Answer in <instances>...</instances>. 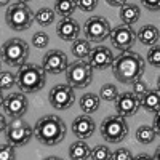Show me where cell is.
Wrapping results in <instances>:
<instances>
[{"label": "cell", "mask_w": 160, "mask_h": 160, "mask_svg": "<svg viewBox=\"0 0 160 160\" xmlns=\"http://www.w3.org/2000/svg\"><path fill=\"white\" fill-rule=\"evenodd\" d=\"M111 68H112L114 77L120 83L131 85L142 77L146 62L139 53L128 50V51H122L120 55L114 58V62Z\"/></svg>", "instance_id": "cell-1"}, {"label": "cell", "mask_w": 160, "mask_h": 160, "mask_svg": "<svg viewBox=\"0 0 160 160\" xmlns=\"http://www.w3.org/2000/svg\"><path fill=\"white\" fill-rule=\"evenodd\" d=\"M66 123L58 115H43L34 127V136L45 146H56L66 138Z\"/></svg>", "instance_id": "cell-2"}, {"label": "cell", "mask_w": 160, "mask_h": 160, "mask_svg": "<svg viewBox=\"0 0 160 160\" xmlns=\"http://www.w3.org/2000/svg\"><path fill=\"white\" fill-rule=\"evenodd\" d=\"M47 83V72L42 66L26 62L16 72V87L21 93H37Z\"/></svg>", "instance_id": "cell-3"}, {"label": "cell", "mask_w": 160, "mask_h": 160, "mask_svg": "<svg viewBox=\"0 0 160 160\" xmlns=\"http://www.w3.org/2000/svg\"><path fill=\"white\" fill-rule=\"evenodd\" d=\"M7 26L13 31H26L31 29L32 22L35 21V15L28 5V2H16L11 3L5 13Z\"/></svg>", "instance_id": "cell-4"}, {"label": "cell", "mask_w": 160, "mask_h": 160, "mask_svg": "<svg viewBox=\"0 0 160 160\" xmlns=\"http://www.w3.org/2000/svg\"><path fill=\"white\" fill-rule=\"evenodd\" d=\"M101 131V136L104 138L106 142H111V144H118L122 142L127 135H128V123L125 117L122 115H108L99 127Z\"/></svg>", "instance_id": "cell-5"}, {"label": "cell", "mask_w": 160, "mask_h": 160, "mask_svg": "<svg viewBox=\"0 0 160 160\" xmlns=\"http://www.w3.org/2000/svg\"><path fill=\"white\" fill-rule=\"evenodd\" d=\"M29 56V45L22 38H8L2 45V61L8 66H21L26 64Z\"/></svg>", "instance_id": "cell-6"}, {"label": "cell", "mask_w": 160, "mask_h": 160, "mask_svg": "<svg viewBox=\"0 0 160 160\" xmlns=\"http://www.w3.org/2000/svg\"><path fill=\"white\" fill-rule=\"evenodd\" d=\"M66 80L72 88H87L93 82V68L83 59L69 62L66 69Z\"/></svg>", "instance_id": "cell-7"}, {"label": "cell", "mask_w": 160, "mask_h": 160, "mask_svg": "<svg viewBox=\"0 0 160 160\" xmlns=\"http://www.w3.org/2000/svg\"><path fill=\"white\" fill-rule=\"evenodd\" d=\"M32 136H34V128L29 123L22 122L21 118H13V122L8 123V128L5 131L7 142L13 144L15 148L26 146Z\"/></svg>", "instance_id": "cell-8"}, {"label": "cell", "mask_w": 160, "mask_h": 160, "mask_svg": "<svg viewBox=\"0 0 160 160\" xmlns=\"http://www.w3.org/2000/svg\"><path fill=\"white\" fill-rule=\"evenodd\" d=\"M111 24L102 16H91L83 24V34L88 42H104L108 37H111Z\"/></svg>", "instance_id": "cell-9"}, {"label": "cell", "mask_w": 160, "mask_h": 160, "mask_svg": "<svg viewBox=\"0 0 160 160\" xmlns=\"http://www.w3.org/2000/svg\"><path fill=\"white\" fill-rule=\"evenodd\" d=\"M48 101L55 109L58 111H66L75 102V95L74 88L66 83V85H56L53 87L48 93Z\"/></svg>", "instance_id": "cell-10"}, {"label": "cell", "mask_w": 160, "mask_h": 160, "mask_svg": "<svg viewBox=\"0 0 160 160\" xmlns=\"http://www.w3.org/2000/svg\"><path fill=\"white\" fill-rule=\"evenodd\" d=\"M2 112L10 118H21L28 112V98L24 93H10L2 98Z\"/></svg>", "instance_id": "cell-11"}, {"label": "cell", "mask_w": 160, "mask_h": 160, "mask_svg": "<svg viewBox=\"0 0 160 160\" xmlns=\"http://www.w3.org/2000/svg\"><path fill=\"white\" fill-rule=\"evenodd\" d=\"M111 42L112 47L118 51H128L136 43V32L131 29V26H123L120 24L112 29L111 32Z\"/></svg>", "instance_id": "cell-12"}, {"label": "cell", "mask_w": 160, "mask_h": 160, "mask_svg": "<svg viewBox=\"0 0 160 160\" xmlns=\"http://www.w3.org/2000/svg\"><path fill=\"white\" fill-rule=\"evenodd\" d=\"M68 55L61 50H50L48 53L43 55L42 59V68L45 69L47 74H53V75H58L61 72H64L68 69Z\"/></svg>", "instance_id": "cell-13"}, {"label": "cell", "mask_w": 160, "mask_h": 160, "mask_svg": "<svg viewBox=\"0 0 160 160\" xmlns=\"http://www.w3.org/2000/svg\"><path fill=\"white\" fill-rule=\"evenodd\" d=\"M114 55L111 48L108 47H102V45H98L95 48H91V53L88 56V64L91 66L93 69H98V71H104L112 66L114 62Z\"/></svg>", "instance_id": "cell-14"}, {"label": "cell", "mask_w": 160, "mask_h": 160, "mask_svg": "<svg viewBox=\"0 0 160 160\" xmlns=\"http://www.w3.org/2000/svg\"><path fill=\"white\" fill-rule=\"evenodd\" d=\"M139 106V98L135 96L131 91H125L120 93V95L115 98V111L118 115L122 117H131L138 112Z\"/></svg>", "instance_id": "cell-15"}, {"label": "cell", "mask_w": 160, "mask_h": 160, "mask_svg": "<svg viewBox=\"0 0 160 160\" xmlns=\"http://www.w3.org/2000/svg\"><path fill=\"white\" fill-rule=\"evenodd\" d=\"M56 35L66 42H75L80 35V24L74 18H62L56 24Z\"/></svg>", "instance_id": "cell-16"}, {"label": "cell", "mask_w": 160, "mask_h": 160, "mask_svg": "<svg viewBox=\"0 0 160 160\" xmlns=\"http://www.w3.org/2000/svg\"><path fill=\"white\" fill-rule=\"evenodd\" d=\"M96 130V125H95V120H93L88 114L87 115H78L74 118L72 122V133L78 138V139H87V138H91L93 133Z\"/></svg>", "instance_id": "cell-17"}, {"label": "cell", "mask_w": 160, "mask_h": 160, "mask_svg": "<svg viewBox=\"0 0 160 160\" xmlns=\"http://www.w3.org/2000/svg\"><path fill=\"white\" fill-rule=\"evenodd\" d=\"M139 106L148 112H152V114L157 112L158 108H160V91H158V88L146 91L139 98Z\"/></svg>", "instance_id": "cell-18"}, {"label": "cell", "mask_w": 160, "mask_h": 160, "mask_svg": "<svg viewBox=\"0 0 160 160\" xmlns=\"http://www.w3.org/2000/svg\"><path fill=\"white\" fill-rule=\"evenodd\" d=\"M158 38H160V32L152 24L142 26L136 34V40L141 42L142 45H155V43H158Z\"/></svg>", "instance_id": "cell-19"}, {"label": "cell", "mask_w": 160, "mask_h": 160, "mask_svg": "<svg viewBox=\"0 0 160 160\" xmlns=\"http://www.w3.org/2000/svg\"><path fill=\"white\" fill-rule=\"evenodd\" d=\"M141 16V10L135 3H125L120 8V19H122L123 26H133Z\"/></svg>", "instance_id": "cell-20"}, {"label": "cell", "mask_w": 160, "mask_h": 160, "mask_svg": "<svg viewBox=\"0 0 160 160\" xmlns=\"http://www.w3.org/2000/svg\"><path fill=\"white\" fill-rule=\"evenodd\" d=\"M90 157H91V149L83 139H78V141H75L69 146V158L85 160V158H90Z\"/></svg>", "instance_id": "cell-21"}, {"label": "cell", "mask_w": 160, "mask_h": 160, "mask_svg": "<svg viewBox=\"0 0 160 160\" xmlns=\"http://www.w3.org/2000/svg\"><path fill=\"white\" fill-rule=\"evenodd\" d=\"M71 53L77 59H85L91 53V45L87 38H77L71 47Z\"/></svg>", "instance_id": "cell-22"}, {"label": "cell", "mask_w": 160, "mask_h": 160, "mask_svg": "<svg viewBox=\"0 0 160 160\" xmlns=\"http://www.w3.org/2000/svg\"><path fill=\"white\" fill-rule=\"evenodd\" d=\"M80 108L85 114H93L96 112L99 108V96L95 93H85V95L80 98Z\"/></svg>", "instance_id": "cell-23"}, {"label": "cell", "mask_w": 160, "mask_h": 160, "mask_svg": "<svg viewBox=\"0 0 160 160\" xmlns=\"http://www.w3.org/2000/svg\"><path fill=\"white\" fill-rule=\"evenodd\" d=\"M157 136H158L157 131L152 127H148V125H142L136 130V139L141 144H151V142L155 141Z\"/></svg>", "instance_id": "cell-24"}, {"label": "cell", "mask_w": 160, "mask_h": 160, "mask_svg": "<svg viewBox=\"0 0 160 160\" xmlns=\"http://www.w3.org/2000/svg\"><path fill=\"white\" fill-rule=\"evenodd\" d=\"M77 8V2L74 0H64V2H56L55 3V13L62 18H71L74 10Z\"/></svg>", "instance_id": "cell-25"}, {"label": "cell", "mask_w": 160, "mask_h": 160, "mask_svg": "<svg viewBox=\"0 0 160 160\" xmlns=\"http://www.w3.org/2000/svg\"><path fill=\"white\" fill-rule=\"evenodd\" d=\"M55 15L56 13L53 11L51 8H40L37 13H35V21L38 26H42V28H48L50 24H53V21H55Z\"/></svg>", "instance_id": "cell-26"}, {"label": "cell", "mask_w": 160, "mask_h": 160, "mask_svg": "<svg viewBox=\"0 0 160 160\" xmlns=\"http://www.w3.org/2000/svg\"><path fill=\"white\" fill-rule=\"evenodd\" d=\"M117 96H118V90L112 83H106L99 90V98L104 99V101H115Z\"/></svg>", "instance_id": "cell-27"}, {"label": "cell", "mask_w": 160, "mask_h": 160, "mask_svg": "<svg viewBox=\"0 0 160 160\" xmlns=\"http://www.w3.org/2000/svg\"><path fill=\"white\" fill-rule=\"evenodd\" d=\"M90 158H95V160H108V158H112V152L111 149L108 148V146H104V144H99L96 146L95 149L91 151V157Z\"/></svg>", "instance_id": "cell-28"}, {"label": "cell", "mask_w": 160, "mask_h": 160, "mask_svg": "<svg viewBox=\"0 0 160 160\" xmlns=\"http://www.w3.org/2000/svg\"><path fill=\"white\" fill-rule=\"evenodd\" d=\"M15 83H16V75L10 71H2V74H0V88H2V91L10 90Z\"/></svg>", "instance_id": "cell-29"}, {"label": "cell", "mask_w": 160, "mask_h": 160, "mask_svg": "<svg viewBox=\"0 0 160 160\" xmlns=\"http://www.w3.org/2000/svg\"><path fill=\"white\" fill-rule=\"evenodd\" d=\"M31 42H32V45H34L35 48H45V47L48 45V42H50V37H48L47 32L38 31V32H35V34L32 35Z\"/></svg>", "instance_id": "cell-30"}, {"label": "cell", "mask_w": 160, "mask_h": 160, "mask_svg": "<svg viewBox=\"0 0 160 160\" xmlns=\"http://www.w3.org/2000/svg\"><path fill=\"white\" fill-rule=\"evenodd\" d=\"M148 62L154 68H160V47L158 43L152 45V48L148 51Z\"/></svg>", "instance_id": "cell-31"}, {"label": "cell", "mask_w": 160, "mask_h": 160, "mask_svg": "<svg viewBox=\"0 0 160 160\" xmlns=\"http://www.w3.org/2000/svg\"><path fill=\"white\" fill-rule=\"evenodd\" d=\"M0 158L2 160H13L16 158V151H15V146L10 144V142H5L0 149Z\"/></svg>", "instance_id": "cell-32"}, {"label": "cell", "mask_w": 160, "mask_h": 160, "mask_svg": "<svg viewBox=\"0 0 160 160\" xmlns=\"http://www.w3.org/2000/svg\"><path fill=\"white\" fill-rule=\"evenodd\" d=\"M131 90H133V95L141 98L144 93L148 91V83H146L142 78H139V80H136L135 83H131Z\"/></svg>", "instance_id": "cell-33"}, {"label": "cell", "mask_w": 160, "mask_h": 160, "mask_svg": "<svg viewBox=\"0 0 160 160\" xmlns=\"http://www.w3.org/2000/svg\"><path fill=\"white\" fill-rule=\"evenodd\" d=\"M98 0H78L77 2V8H80L82 11H93L98 7Z\"/></svg>", "instance_id": "cell-34"}, {"label": "cell", "mask_w": 160, "mask_h": 160, "mask_svg": "<svg viewBox=\"0 0 160 160\" xmlns=\"http://www.w3.org/2000/svg\"><path fill=\"white\" fill-rule=\"evenodd\" d=\"M112 158H115V160H130V158H133V155H131L130 149L118 148L115 152H112Z\"/></svg>", "instance_id": "cell-35"}, {"label": "cell", "mask_w": 160, "mask_h": 160, "mask_svg": "<svg viewBox=\"0 0 160 160\" xmlns=\"http://www.w3.org/2000/svg\"><path fill=\"white\" fill-rule=\"evenodd\" d=\"M141 3L148 10H151V11H158L160 10V2L158 0H141Z\"/></svg>", "instance_id": "cell-36"}, {"label": "cell", "mask_w": 160, "mask_h": 160, "mask_svg": "<svg viewBox=\"0 0 160 160\" xmlns=\"http://www.w3.org/2000/svg\"><path fill=\"white\" fill-rule=\"evenodd\" d=\"M7 128H8V122H7V115L2 112L0 114V131L2 133H5L7 131Z\"/></svg>", "instance_id": "cell-37"}, {"label": "cell", "mask_w": 160, "mask_h": 160, "mask_svg": "<svg viewBox=\"0 0 160 160\" xmlns=\"http://www.w3.org/2000/svg\"><path fill=\"white\" fill-rule=\"evenodd\" d=\"M106 3H109L111 7H118V8H122L127 2H125V0H118V2H117V0H108Z\"/></svg>", "instance_id": "cell-38"}, {"label": "cell", "mask_w": 160, "mask_h": 160, "mask_svg": "<svg viewBox=\"0 0 160 160\" xmlns=\"http://www.w3.org/2000/svg\"><path fill=\"white\" fill-rule=\"evenodd\" d=\"M152 128L157 131V135H158V111L154 112V118H152Z\"/></svg>", "instance_id": "cell-39"}, {"label": "cell", "mask_w": 160, "mask_h": 160, "mask_svg": "<svg viewBox=\"0 0 160 160\" xmlns=\"http://www.w3.org/2000/svg\"><path fill=\"white\" fill-rule=\"evenodd\" d=\"M133 158H152L148 152H141V154H138L136 157H133Z\"/></svg>", "instance_id": "cell-40"}, {"label": "cell", "mask_w": 160, "mask_h": 160, "mask_svg": "<svg viewBox=\"0 0 160 160\" xmlns=\"http://www.w3.org/2000/svg\"><path fill=\"white\" fill-rule=\"evenodd\" d=\"M152 158H158V148L155 149V152H154V157Z\"/></svg>", "instance_id": "cell-41"}]
</instances>
